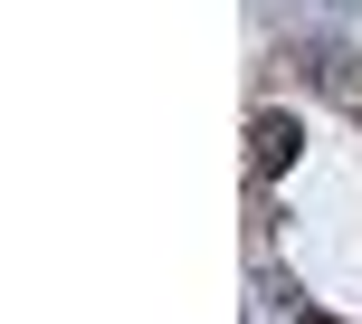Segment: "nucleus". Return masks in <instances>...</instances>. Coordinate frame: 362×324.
I'll use <instances>...</instances> for the list:
<instances>
[{
    "label": "nucleus",
    "instance_id": "obj_1",
    "mask_svg": "<svg viewBox=\"0 0 362 324\" xmlns=\"http://www.w3.org/2000/svg\"><path fill=\"white\" fill-rule=\"evenodd\" d=\"M248 162H257V172H286V162H296V115H257V125H248Z\"/></svg>",
    "mask_w": 362,
    "mask_h": 324
},
{
    "label": "nucleus",
    "instance_id": "obj_2",
    "mask_svg": "<svg viewBox=\"0 0 362 324\" xmlns=\"http://www.w3.org/2000/svg\"><path fill=\"white\" fill-rule=\"evenodd\" d=\"M296 324H334V315H315V306H296Z\"/></svg>",
    "mask_w": 362,
    "mask_h": 324
}]
</instances>
